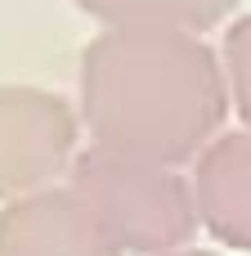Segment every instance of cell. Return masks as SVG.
Returning a JSON list of instances; mask_svg holds the SVG:
<instances>
[{"label":"cell","instance_id":"cell-1","mask_svg":"<svg viewBox=\"0 0 251 256\" xmlns=\"http://www.w3.org/2000/svg\"><path fill=\"white\" fill-rule=\"evenodd\" d=\"M76 112L94 148L180 166L220 140L229 112L225 63L189 32L103 27L81 54Z\"/></svg>","mask_w":251,"mask_h":256},{"label":"cell","instance_id":"cell-2","mask_svg":"<svg viewBox=\"0 0 251 256\" xmlns=\"http://www.w3.org/2000/svg\"><path fill=\"white\" fill-rule=\"evenodd\" d=\"M72 189L121 252H189V243L202 225L198 202H193V180H184L180 166L121 158V153L90 144L72 162Z\"/></svg>","mask_w":251,"mask_h":256},{"label":"cell","instance_id":"cell-3","mask_svg":"<svg viewBox=\"0 0 251 256\" xmlns=\"http://www.w3.org/2000/svg\"><path fill=\"white\" fill-rule=\"evenodd\" d=\"M81 112L40 86H0V202L54 189L81 153Z\"/></svg>","mask_w":251,"mask_h":256},{"label":"cell","instance_id":"cell-4","mask_svg":"<svg viewBox=\"0 0 251 256\" xmlns=\"http://www.w3.org/2000/svg\"><path fill=\"white\" fill-rule=\"evenodd\" d=\"M0 256H121L76 189H40L0 212Z\"/></svg>","mask_w":251,"mask_h":256},{"label":"cell","instance_id":"cell-5","mask_svg":"<svg viewBox=\"0 0 251 256\" xmlns=\"http://www.w3.org/2000/svg\"><path fill=\"white\" fill-rule=\"evenodd\" d=\"M193 202L207 234L251 252V130L220 135L193 166Z\"/></svg>","mask_w":251,"mask_h":256},{"label":"cell","instance_id":"cell-6","mask_svg":"<svg viewBox=\"0 0 251 256\" xmlns=\"http://www.w3.org/2000/svg\"><path fill=\"white\" fill-rule=\"evenodd\" d=\"M76 9H85L103 27H162L202 36L225 22L238 0H76Z\"/></svg>","mask_w":251,"mask_h":256},{"label":"cell","instance_id":"cell-7","mask_svg":"<svg viewBox=\"0 0 251 256\" xmlns=\"http://www.w3.org/2000/svg\"><path fill=\"white\" fill-rule=\"evenodd\" d=\"M220 63H225V81H229V104L238 108V117L251 130V14H243L225 32Z\"/></svg>","mask_w":251,"mask_h":256},{"label":"cell","instance_id":"cell-8","mask_svg":"<svg viewBox=\"0 0 251 256\" xmlns=\"http://www.w3.org/2000/svg\"><path fill=\"white\" fill-rule=\"evenodd\" d=\"M175 256H220V252H202V248H189V252H175Z\"/></svg>","mask_w":251,"mask_h":256}]
</instances>
